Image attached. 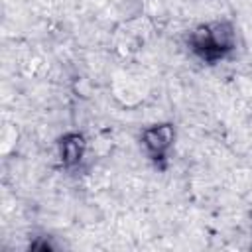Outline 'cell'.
<instances>
[{"instance_id": "6da1fadb", "label": "cell", "mask_w": 252, "mask_h": 252, "mask_svg": "<svg viewBox=\"0 0 252 252\" xmlns=\"http://www.w3.org/2000/svg\"><path fill=\"white\" fill-rule=\"evenodd\" d=\"M193 51L205 61H217L234 47V30L230 24L219 22L211 26H199L191 33Z\"/></svg>"}, {"instance_id": "7a4b0ae2", "label": "cell", "mask_w": 252, "mask_h": 252, "mask_svg": "<svg viewBox=\"0 0 252 252\" xmlns=\"http://www.w3.org/2000/svg\"><path fill=\"white\" fill-rule=\"evenodd\" d=\"M173 138H175V130L171 124L165 122L146 128L142 134V144L152 159H163L169 148L173 146Z\"/></svg>"}, {"instance_id": "3957f363", "label": "cell", "mask_w": 252, "mask_h": 252, "mask_svg": "<svg viewBox=\"0 0 252 252\" xmlns=\"http://www.w3.org/2000/svg\"><path fill=\"white\" fill-rule=\"evenodd\" d=\"M85 154V138L77 132L65 134L59 140V158L65 167H73L83 159Z\"/></svg>"}]
</instances>
